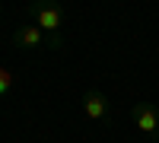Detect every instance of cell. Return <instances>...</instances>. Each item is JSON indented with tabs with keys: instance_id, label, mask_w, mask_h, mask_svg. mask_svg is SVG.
<instances>
[{
	"instance_id": "cell-1",
	"label": "cell",
	"mask_w": 159,
	"mask_h": 143,
	"mask_svg": "<svg viewBox=\"0 0 159 143\" xmlns=\"http://www.w3.org/2000/svg\"><path fill=\"white\" fill-rule=\"evenodd\" d=\"M25 10H29V16L35 19V25L45 35H57V29L64 25V10L57 3H29Z\"/></svg>"
},
{
	"instance_id": "cell-2",
	"label": "cell",
	"mask_w": 159,
	"mask_h": 143,
	"mask_svg": "<svg viewBox=\"0 0 159 143\" xmlns=\"http://www.w3.org/2000/svg\"><path fill=\"white\" fill-rule=\"evenodd\" d=\"M130 118H134V124L143 134H156L159 131V111H156V105H150V102H137V105L130 108Z\"/></svg>"
},
{
	"instance_id": "cell-3",
	"label": "cell",
	"mask_w": 159,
	"mask_h": 143,
	"mask_svg": "<svg viewBox=\"0 0 159 143\" xmlns=\"http://www.w3.org/2000/svg\"><path fill=\"white\" fill-rule=\"evenodd\" d=\"M83 114L89 121H102L108 114V99H105L99 89H86L83 92Z\"/></svg>"
},
{
	"instance_id": "cell-4",
	"label": "cell",
	"mask_w": 159,
	"mask_h": 143,
	"mask_svg": "<svg viewBox=\"0 0 159 143\" xmlns=\"http://www.w3.org/2000/svg\"><path fill=\"white\" fill-rule=\"evenodd\" d=\"M13 42H16L19 48H42V45H51V35H45L38 25H19L16 35H13Z\"/></svg>"
},
{
	"instance_id": "cell-5",
	"label": "cell",
	"mask_w": 159,
	"mask_h": 143,
	"mask_svg": "<svg viewBox=\"0 0 159 143\" xmlns=\"http://www.w3.org/2000/svg\"><path fill=\"white\" fill-rule=\"evenodd\" d=\"M13 83H16V76H13V70L0 67V96H7L10 89H13Z\"/></svg>"
},
{
	"instance_id": "cell-6",
	"label": "cell",
	"mask_w": 159,
	"mask_h": 143,
	"mask_svg": "<svg viewBox=\"0 0 159 143\" xmlns=\"http://www.w3.org/2000/svg\"><path fill=\"white\" fill-rule=\"evenodd\" d=\"M156 137H159V131H156Z\"/></svg>"
}]
</instances>
